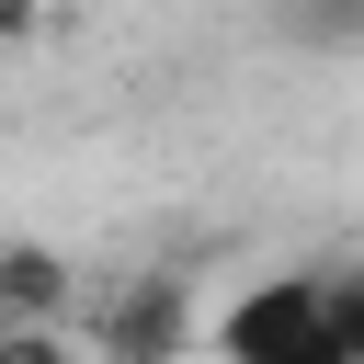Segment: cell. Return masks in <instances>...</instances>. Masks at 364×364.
<instances>
[{"instance_id":"4","label":"cell","mask_w":364,"mask_h":364,"mask_svg":"<svg viewBox=\"0 0 364 364\" xmlns=\"http://www.w3.org/2000/svg\"><path fill=\"white\" fill-rule=\"evenodd\" d=\"M284 34H296V46L353 57V46H364V0H296V11H284Z\"/></svg>"},{"instance_id":"5","label":"cell","mask_w":364,"mask_h":364,"mask_svg":"<svg viewBox=\"0 0 364 364\" xmlns=\"http://www.w3.org/2000/svg\"><path fill=\"white\" fill-rule=\"evenodd\" d=\"M0 364H80L68 330H0Z\"/></svg>"},{"instance_id":"3","label":"cell","mask_w":364,"mask_h":364,"mask_svg":"<svg viewBox=\"0 0 364 364\" xmlns=\"http://www.w3.org/2000/svg\"><path fill=\"white\" fill-rule=\"evenodd\" d=\"M68 296H80V284H68V262H57L46 239H11V250H0V330H57Z\"/></svg>"},{"instance_id":"1","label":"cell","mask_w":364,"mask_h":364,"mask_svg":"<svg viewBox=\"0 0 364 364\" xmlns=\"http://www.w3.org/2000/svg\"><path fill=\"white\" fill-rule=\"evenodd\" d=\"M193 341L216 364H364V284L353 273H250Z\"/></svg>"},{"instance_id":"6","label":"cell","mask_w":364,"mask_h":364,"mask_svg":"<svg viewBox=\"0 0 364 364\" xmlns=\"http://www.w3.org/2000/svg\"><path fill=\"white\" fill-rule=\"evenodd\" d=\"M34 23H46V0H0V46H23Z\"/></svg>"},{"instance_id":"2","label":"cell","mask_w":364,"mask_h":364,"mask_svg":"<svg viewBox=\"0 0 364 364\" xmlns=\"http://www.w3.org/2000/svg\"><path fill=\"white\" fill-rule=\"evenodd\" d=\"M193 284L182 273H136L125 296H102V318H91V353L102 364H182L193 353Z\"/></svg>"}]
</instances>
